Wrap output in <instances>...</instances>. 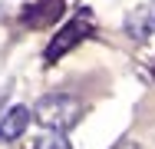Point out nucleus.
I'll return each instance as SVG.
<instances>
[{"mask_svg": "<svg viewBox=\"0 0 155 149\" xmlns=\"http://www.w3.org/2000/svg\"><path fill=\"white\" fill-rule=\"evenodd\" d=\"M79 116H83V103L69 93H46L33 103V119L50 133H66L69 126L79 123Z\"/></svg>", "mask_w": 155, "mask_h": 149, "instance_id": "f257e3e1", "label": "nucleus"}, {"mask_svg": "<svg viewBox=\"0 0 155 149\" xmlns=\"http://www.w3.org/2000/svg\"><path fill=\"white\" fill-rule=\"evenodd\" d=\"M89 33H93V13L83 7V10H79V13H76V17H73V20H69V23L50 40V47H46V53H43L46 63H56L63 53H69V50H73L83 36H89Z\"/></svg>", "mask_w": 155, "mask_h": 149, "instance_id": "f03ea898", "label": "nucleus"}, {"mask_svg": "<svg viewBox=\"0 0 155 149\" xmlns=\"http://www.w3.org/2000/svg\"><path fill=\"white\" fill-rule=\"evenodd\" d=\"M125 36L129 40H149L155 33V0H149V3H139L135 10H129L125 13Z\"/></svg>", "mask_w": 155, "mask_h": 149, "instance_id": "7ed1b4c3", "label": "nucleus"}, {"mask_svg": "<svg viewBox=\"0 0 155 149\" xmlns=\"http://www.w3.org/2000/svg\"><path fill=\"white\" fill-rule=\"evenodd\" d=\"M27 126H30V109H27V106H13V109H7V113L0 116V143H13V139H20V136L27 133Z\"/></svg>", "mask_w": 155, "mask_h": 149, "instance_id": "20e7f679", "label": "nucleus"}, {"mask_svg": "<svg viewBox=\"0 0 155 149\" xmlns=\"http://www.w3.org/2000/svg\"><path fill=\"white\" fill-rule=\"evenodd\" d=\"M33 149H73V146L66 143L63 133H43V136L33 139Z\"/></svg>", "mask_w": 155, "mask_h": 149, "instance_id": "39448f33", "label": "nucleus"}, {"mask_svg": "<svg viewBox=\"0 0 155 149\" xmlns=\"http://www.w3.org/2000/svg\"><path fill=\"white\" fill-rule=\"evenodd\" d=\"M112 149H142L139 143H132V139H122V143H116Z\"/></svg>", "mask_w": 155, "mask_h": 149, "instance_id": "423d86ee", "label": "nucleus"}]
</instances>
